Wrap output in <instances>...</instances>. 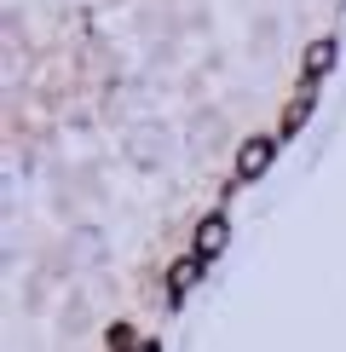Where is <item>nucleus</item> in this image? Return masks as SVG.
I'll use <instances>...</instances> for the list:
<instances>
[{
	"instance_id": "nucleus-1",
	"label": "nucleus",
	"mask_w": 346,
	"mask_h": 352,
	"mask_svg": "<svg viewBox=\"0 0 346 352\" xmlns=\"http://www.w3.org/2000/svg\"><path fill=\"white\" fill-rule=\"evenodd\" d=\"M225 237H231V226H225L220 214H214V219H202V226H196V254H202V260H208V254H220V248H225Z\"/></svg>"
},
{
	"instance_id": "nucleus-2",
	"label": "nucleus",
	"mask_w": 346,
	"mask_h": 352,
	"mask_svg": "<svg viewBox=\"0 0 346 352\" xmlns=\"http://www.w3.org/2000/svg\"><path fill=\"white\" fill-rule=\"evenodd\" d=\"M266 162H271V139H249V144H242V156H237V173H242V179H254V173H266Z\"/></svg>"
},
{
	"instance_id": "nucleus-3",
	"label": "nucleus",
	"mask_w": 346,
	"mask_h": 352,
	"mask_svg": "<svg viewBox=\"0 0 346 352\" xmlns=\"http://www.w3.org/2000/svg\"><path fill=\"white\" fill-rule=\"evenodd\" d=\"M202 277V254H185V260H173V272H168V289L173 295H185V289H191Z\"/></svg>"
},
{
	"instance_id": "nucleus-4",
	"label": "nucleus",
	"mask_w": 346,
	"mask_h": 352,
	"mask_svg": "<svg viewBox=\"0 0 346 352\" xmlns=\"http://www.w3.org/2000/svg\"><path fill=\"white\" fill-rule=\"evenodd\" d=\"M329 64H335V47H329V41H317V47L306 52V81H317V76H329Z\"/></svg>"
},
{
	"instance_id": "nucleus-5",
	"label": "nucleus",
	"mask_w": 346,
	"mask_h": 352,
	"mask_svg": "<svg viewBox=\"0 0 346 352\" xmlns=\"http://www.w3.org/2000/svg\"><path fill=\"white\" fill-rule=\"evenodd\" d=\"M306 110H312V98H295V104H288V116H283V127H288V133H295V127L306 122Z\"/></svg>"
},
{
	"instance_id": "nucleus-6",
	"label": "nucleus",
	"mask_w": 346,
	"mask_h": 352,
	"mask_svg": "<svg viewBox=\"0 0 346 352\" xmlns=\"http://www.w3.org/2000/svg\"><path fill=\"white\" fill-rule=\"evenodd\" d=\"M127 352H156V346H150V341H139V346H127Z\"/></svg>"
}]
</instances>
